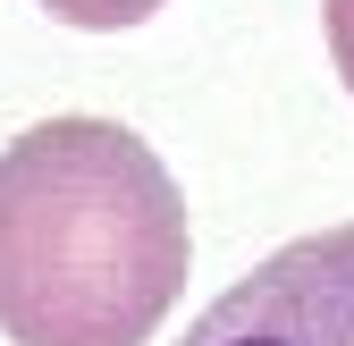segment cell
<instances>
[{"label":"cell","instance_id":"cell-1","mask_svg":"<svg viewBox=\"0 0 354 346\" xmlns=\"http://www.w3.org/2000/svg\"><path fill=\"white\" fill-rule=\"evenodd\" d=\"M186 194L136 127L42 118L0 152L9 346H144L186 295Z\"/></svg>","mask_w":354,"mask_h":346},{"label":"cell","instance_id":"cell-2","mask_svg":"<svg viewBox=\"0 0 354 346\" xmlns=\"http://www.w3.org/2000/svg\"><path fill=\"white\" fill-rule=\"evenodd\" d=\"M177 346H354V220L261 253L186 321Z\"/></svg>","mask_w":354,"mask_h":346},{"label":"cell","instance_id":"cell-3","mask_svg":"<svg viewBox=\"0 0 354 346\" xmlns=\"http://www.w3.org/2000/svg\"><path fill=\"white\" fill-rule=\"evenodd\" d=\"M34 9H51V17H59V26H76V34H127V26L160 17L169 0H34Z\"/></svg>","mask_w":354,"mask_h":346},{"label":"cell","instance_id":"cell-4","mask_svg":"<svg viewBox=\"0 0 354 346\" xmlns=\"http://www.w3.org/2000/svg\"><path fill=\"white\" fill-rule=\"evenodd\" d=\"M321 34H329V60L346 76V93H354V0H321Z\"/></svg>","mask_w":354,"mask_h":346}]
</instances>
